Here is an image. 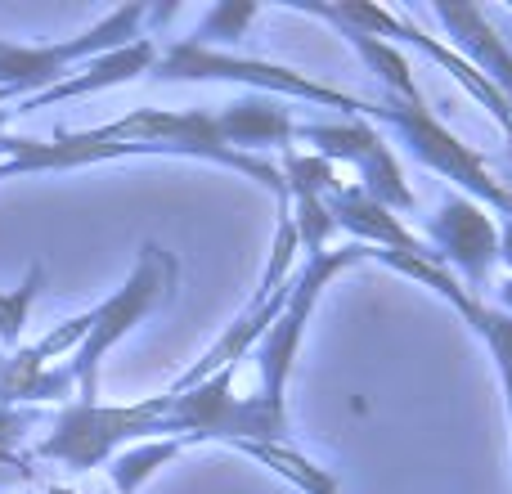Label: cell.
Listing matches in <instances>:
<instances>
[{"instance_id":"obj_4","label":"cell","mask_w":512,"mask_h":494,"mask_svg":"<svg viewBox=\"0 0 512 494\" xmlns=\"http://www.w3.org/2000/svg\"><path fill=\"white\" fill-rule=\"evenodd\" d=\"M445 239H450V252L459 261L472 265V274H481V252L490 256L495 247V234H490V221L468 203H450L445 207Z\"/></svg>"},{"instance_id":"obj_3","label":"cell","mask_w":512,"mask_h":494,"mask_svg":"<svg viewBox=\"0 0 512 494\" xmlns=\"http://www.w3.org/2000/svg\"><path fill=\"white\" fill-rule=\"evenodd\" d=\"M149 63H153V45H149V41H135L131 50L113 54V59H99L95 68L86 72V77L68 81V86H50V90H41V95L32 99V108H36V104H50V99H68V95H86V90H99V86H113V81L135 77V72L149 68Z\"/></svg>"},{"instance_id":"obj_8","label":"cell","mask_w":512,"mask_h":494,"mask_svg":"<svg viewBox=\"0 0 512 494\" xmlns=\"http://www.w3.org/2000/svg\"><path fill=\"white\" fill-rule=\"evenodd\" d=\"M5 95H9V90H0V99H5Z\"/></svg>"},{"instance_id":"obj_1","label":"cell","mask_w":512,"mask_h":494,"mask_svg":"<svg viewBox=\"0 0 512 494\" xmlns=\"http://www.w3.org/2000/svg\"><path fill=\"white\" fill-rule=\"evenodd\" d=\"M171 256H162L158 247H144V261L135 270V279L117 292L113 301H104L99 310H90V333H86V346H81V360H77V378H81V405H95V373H99V355L162 297L171 279Z\"/></svg>"},{"instance_id":"obj_7","label":"cell","mask_w":512,"mask_h":494,"mask_svg":"<svg viewBox=\"0 0 512 494\" xmlns=\"http://www.w3.org/2000/svg\"><path fill=\"white\" fill-rule=\"evenodd\" d=\"M9 441H14V418H9V414H0V463H5Z\"/></svg>"},{"instance_id":"obj_5","label":"cell","mask_w":512,"mask_h":494,"mask_svg":"<svg viewBox=\"0 0 512 494\" xmlns=\"http://www.w3.org/2000/svg\"><path fill=\"white\" fill-rule=\"evenodd\" d=\"M36 288H41V265L27 274V283L18 292H9V297L0 292V337H5V342L18 337V328H23V319H27V301L36 297Z\"/></svg>"},{"instance_id":"obj_6","label":"cell","mask_w":512,"mask_h":494,"mask_svg":"<svg viewBox=\"0 0 512 494\" xmlns=\"http://www.w3.org/2000/svg\"><path fill=\"white\" fill-rule=\"evenodd\" d=\"M171 454V445H158V450H149V454H131V459H122V468H117V481H122V490H131L135 481L144 477V472L153 468V463H162Z\"/></svg>"},{"instance_id":"obj_2","label":"cell","mask_w":512,"mask_h":494,"mask_svg":"<svg viewBox=\"0 0 512 494\" xmlns=\"http://www.w3.org/2000/svg\"><path fill=\"white\" fill-rule=\"evenodd\" d=\"M135 18H140V9H122V14H113L108 23H99L95 32L77 36V41H63V45H9V41H0V90L14 95V90L54 86V77H63V68H68L72 59L122 41V36L135 27Z\"/></svg>"}]
</instances>
